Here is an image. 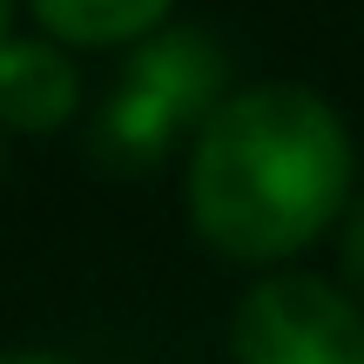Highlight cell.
Returning <instances> with one entry per match:
<instances>
[{
	"instance_id": "ba28073f",
	"label": "cell",
	"mask_w": 364,
	"mask_h": 364,
	"mask_svg": "<svg viewBox=\"0 0 364 364\" xmlns=\"http://www.w3.org/2000/svg\"><path fill=\"white\" fill-rule=\"evenodd\" d=\"M7 27H14V0H0V41H7Z\"/></svg>"
},
{
	"instance_id": "6da1fadb",
	"label": "cell",
	"mask_w": 364,
	"mask_h": 364,
	"mask_svg": "<svg viewBox=\"0 0 364 364\" xmlns=\"http://www.w3.org/2000/svg\"><path fill=\"white\" fill-rule=\"evenodd\" d=\"M358 149L344 115L304 81L236 88L189 142V230L230 263H284L351 203Z\"/></svg>"
},
{
	"instance_id": "52a82bcc",
	"label": "cell",
	"mask_w": 364,
	"mask_h": 364,
	"mask_svg": "<svg viewBox=\"0 0 364 364\" xmlns=\"http://www.w3.org/2000/svg\"><path fill=\"white\" fill-rule=\"evenodd\" d=\"M0 364H81V358H68V351H7Z\"/></svg>"
},
{
	"instance_id": "5b68a950",
	"label": "cell",
	"mask_w": 364,
	"mask_h": 364,
	"mask_svg": "<svg viewBox=\"0 0 364 364\" xmlns=\"http://www.w3.org/2000/svg\"><path fill=\"white\" fill-rule=\"evenodd\" d=\"M176 0H27L41 34L61 48H122V41H149L169 27Z\"/></svg>"
},
{
	"instance_id": "7a4b0ae2",
	"label": "cell",
	"mask_w": 364,
	"mask_h": 364,
	"mask_svg": "<svg viewBox=\"0 0 364 364\" xmlns=\"http://www.w3.org/2000/svg\"><path fill=\"white\" fill-rule=\"evenodd\" d=\"M230 95L236 88L223 41L209 27H162L122 61L95 122V149H108L115 162H162L169 149L196 142Z\"/></svg>"
},
{
	"instance_id": "8992f818",
	"label": "cell",
	"mask_w": 364,
	"mask_h": 364,
	"mask_svg": "<svg viewBox=\"0 0 364 364\" xmlns=\"http://www.w3.org/2000/svg\"><path fill=\"white\" fill-rule=\"evenodd\" d=\"M344 277L364 297V203H351V216H344Z\"/></svg>"
},
{
	"instance_id": "277c9868",
	"label": "cell",
	"mask_w": 364,
	"mask_h": 364,
	"mask_svg": "<svg viewBox=\"0 0 364 364\" xmlns=\"http://www.w3.org/2000/svg\"><path fill=\"white\" fill-rule=\"evenodd\" d=\"M81 108V68L61 41L21 34L0 41V129L14 135H54Z\"/></svg>"
},
{
	"instance_id": "3957f363",
	"label": "cell",
	"mask_w": 364,
	"mask_h": 364,
	"mask_svg": "<svg viewBox=\"0 0 364 364\" xmlns=\"http://www.w3.org/2000/svg\"><path fill=\"white\" fill-rule=\"evenodd\" d=\"M230 364H364V304L311 270H277L236 304Z\"/></svg>"
}]
</instances>
